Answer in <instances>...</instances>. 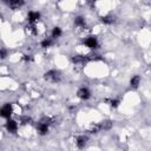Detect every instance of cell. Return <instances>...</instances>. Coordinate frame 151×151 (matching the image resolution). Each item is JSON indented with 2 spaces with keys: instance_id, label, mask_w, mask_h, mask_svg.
Returning a JSON list of instances; mask_svg holds the SVG:
<instances>
[{
  "instance_id": "obj_1",
  "label": "cell",
  "mask_w": 151,
  "mask_h": 151,
  "mask_svg": "<svg viewBox=\"0 0 151 151\" xmlns=\"http://www.w3.org/2000/svg\"><path fill=\"white\" fill-rule=\"evenodd\" d=\"M44 78H45V80H47V81L58 83V81L61 79V74H60V72H58V71H55V70H50V71H47V72L44 74Z\"/></svg>"
},
{
  "instance_id": "obj_2",
  "label": "cell",
  "mask_w": 151,
  "mask_h": 151,
  "mask_svg": "<svg viewBox=\"0 0 151 151\" xmlns=\"http://www.w3.org/2000/svg\"><path fill=\"white\" fill-rule=\"evenodd\" d=\"M13 112V109H12V105L9 103L5 104L1 109H0V117H4V118H9L11 114Z\"/></svg>"
},
{
  "instance_id": "obj_3",
  "label": "cell",
  "mask_w": 151,
  "mask_h": 151,
  "mask_svg": "<svg viewBox=\"0 0 151 151\" xmlns=\"http://www.w3.org/2000/svg\"><path fill=\"white\" fill-rule=\"evenodd\" d=\"M77 96H78L80 99L86 100V99H88V98L91 97V92H90V90H88L87 87H81V88L78 90Z\"/></svg>"
},
{
  "instance_id": "obj_4",
  "label": "cell",
  "mask_w": 151,
  "mask_h": 151,
  "mask_svg": "<svg viewBox=\"0 0 151 151\" xmlns=\"http://www.w3.org/2000/svg\"><path fill=\"white\" fill-rule=\"evenodd\" d=\"M84 42H85V45H86L87 47H90L91 50H94V48L98 47V40H97L96 37H88V38H86V40H85Z\"/></svg>"
},
{
  "instance_id": "obj_5",
  "label": "cell",
  "mask_w": 151,
  "mask_h": 151,
  "mask_svg": "<svg viewBox=\"0 0 151 151\" xmlns=\"http://www.w3.org/2000/svg\"><path fill=\"white\" fill-rule=\"evenodd\" d=\"M86 143H87V137H86V136H83V134H81V136H78V137L76 138V145H77L78 149L85 147Z\"/></svg>"
},
{
  "instance_id": "obj_6",
  "label": "cell",
  "mask_w": 151,
  "mask_h": 151,
  "mask_svg": "<svg viewBox=\"0 0 151 151\" xmlns=\"http://www.w3.org/2000/svg\"><path fill=\"white\" fill-rule=\"evenodd\" d=\"M6 129H7L8 132H12V133L15 132L17 129H18V124H17V122L13 120V119H8L7 123H6Z\"/></svg>"
},
{
  "instance_id": "obj_7",
  "label": "cell",
  "mask_w": 151,
  "mask_h": 151,
  "mask_svg": "<svg viewBox=\"0 0 151 151\" xmlns=\"http://www.w3.org/2000/svg\"><path fill=\"white\" fill-rule=\"evenodd\" d=\"M39 18H40V13H39V12H34V11L28 12V15H27L28 22L33 24V22H35L37 20H39Z\"/></svg>"
},
{
  "instance_id": "obj_8",
  "label": "cell",
  "mask_w": 151,
  "mask_h": 151,
  "mask_svg": "<svg viewBox=\"0 0 151 151\" xmlns=\"http://www.w3.org/2000/svg\"><path fill=\"white\" fill-rule=\"evenodd\" d=\"M7 4H8V6H9L11 8L17 9V8H19V7H21V6L24 5V1H22V0H11V1H8Z\"/></svg>"
},
{
  "instance_id": "obj_9",
  "label": "cell",
  "mask_w": 151,
  "mask_h": 151,
  "mask_svg": "<svg viewBox=\"0 0 151 151\" xmlns=\"http://www.w3.org/2000/svg\"><path fill=\"white\" fill-rule=\"evenodd\" d=\"M99 127H100V131L101 130H104V131L110 130L112 127V122L111 120H103L99 123Z\"/></svg>"
},
{
  "instance_id": "obj_10",
  "label": "cell",
  "mask_w": 151,
  "mask_h": 151,
  "mask_svg": "<svg viewBox=\"0 0 151 151\" xmlns=\"http://www.w3.org/2000/svg\"><path fill=\"white\" fill-rule=\"evenodd\" d=\"M37 130H38V132H39L40 134H46V133L48 132V125L42 124V123H39V124L37 125Z\"/></svg>"
},
{
  "instance_id": "obj_11",
  "label": "cell",
  "mask_w": 151,
  "mask_h": 151,
  "mask_svg": "<svg viewBox=\"0 0 151 151\" xmlns=\"http://www.w3.org/2000/svg\"><path fill=\"white\" fill-rule=\"evenodd\" d=\"M72 61H73L74 64H83V63L87 61V58L84 57V55H76V57L72 58Z\"/></svg>"
},
{
  "instance_id": "obj_12",
  "label": "cell",
  "mask_w": 151,
  "mask_h": 151,
  "mask_svg": "<svg viewBox=\"0 0 151 151\" xmlns=\"http://www.w3.org/2000/svg\"><path fill=\"white\" fill-rule=\"evenodd\" d=\"M139 83H140V77H139V76H133V77L131 78V80H130V85H131L132 87H138Z\"/></svg>"
},
{
  "instance_id": "obj_13",
  "label": "cell",
  "mask_w": 151,
  "mask_h": 151,
  "mask_svg": "<svg viewBox=\"0 0 151 151\" xmlns=\"http://www.w3.org/2000/svg\"><path fill=\"white\" fill-rule=\"evenodd\" d=\"M101 22H104V24H106V25H111V24H113L114 22V18L113 17H111V15H105V17H101Z\"/></svg>"
},
{
  "instance_id": "obj_14",
  "label": "cell",
  "mask_w": 151,
  "mask_h": 151,
  "mask_svg": "<svg viewBox=\"0 0 151 151\" xmlns=\"http://www.w3.org/2000/svg\"><path fill=\"white\" fill-rule=\"evenodd\" d=\"M74 24H76L77 26H79V27H84V26H85V19H84L83 17H77V18L74 19Z\"/></svg>"
},
{
  "instance_id": "obj_15",
  "label": "cell",
  "mask_w": 151,
  "mask_h": 151,
  "mask_svg": "<svg viewBox=\"0 0 151 151\" xmlns=\"http://www.w3.org/2000/svg\"><path fill=\"white\" fill-rule=\"evenodd\" d=\"M61 35V28L60 27H54L52 31V38H59Z\"/></svg>"
},
{
  "instance_id": "obj_16",
  "label": "cell",
  "mask_w": 151,
  "mask_h": 151,
  "mask_svg": "<svg viewBox=\"0 0 151 151\" xmlns=\"http://www.w3.org/2000/svg\"><path fill=\"white\" fill-rule=\"evenodd\" d=\"M51 45H52V39H50V38H46L41 41V47H44V48H47Z\"/></svg>"
},
{
  "instance_id": "obj_17",
  "label": "cell",
  "mask_w": 151,
  "mask_h": 151,
  "mask_svg": "<svg viewBox=\"0 0 151 151\" xmlns=\"http://www.w3.org/2000/svg\"><path fill=\"white\" fill-rule=\"evenodd\" d=\"M100 131V127H99V123L98 124H92L91 127H90V132L91 133H98Z\"/></svg>"
},
{
  "instance_id": "obj_18",
  "label": "cell",
  "mask_w": 151,
  "mask_h": 151,
  "mask_svg": "<svg viewBox=\"0 0 151 151\" xmlns=\"http://www.w3.org/2000/svg\"><path fill=\"white\" fill-rule=\"evenodd\" d=\"M106 101H109L112 107H117L119 105V100L118 99H111V100H106Z\"/></svg>"
},
{
  "instance_id": "obj_19",
  "label": "cell",
  "mask_w": 151,
  "mask_h": 151,
  "mask_svg": "<svg viewBox=\"0 0 151 151\" xmlns=\"http://www.w3.org/2000/svg\"><path fill=\"white\" fill-rule=\"evenodd\" d=\"M31 122H32V119H31L29 117H22V118H21V124H22V125L29 124Z\"/></svg>"
},
{
  "instance_id": "obj_20",
  "label": "cell",
  "mask_w": 151,
  "mask_h": 151,
  "mask_svg": "<svg viewBox=\"0 0 151 151\" xmlns=\"http://www.w3.org/2000/svg\"><path fill=\"white\" fill-rule=\"evenodd\" d=\"M7 57V50L6 48H0V58L5 59Z\"/></svg>"
},
{
  "instance_id": "obj_21",
  "label": "cell",
  "mask_w": 151,
  "mask_h": 151,
  "mask_svg": "<svg viewBox=\"0 0 151 151\" xmlns=\"http://www.w3.org/2000/svg\"><path fill=\"white\" fill-rule=\"evenodd\" d=\"M25 60L26 61H29V60H32V57L31 55H25Z\"/></svg>"
}]
</instances>
